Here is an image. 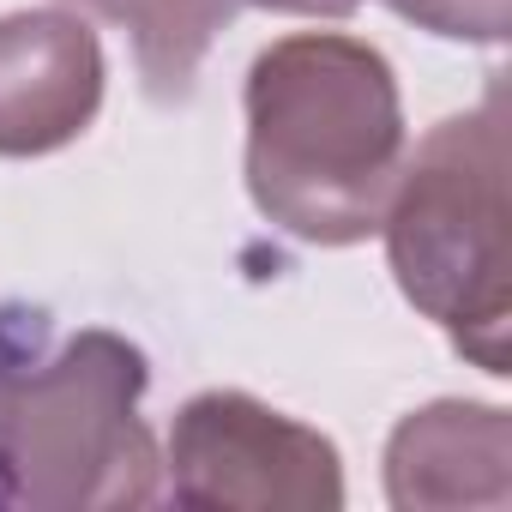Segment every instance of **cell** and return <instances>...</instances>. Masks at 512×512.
<instances>
[{
	"label": "cell",
	"mask_w": 512,
	"mask_h": 512,
	"mask_svg": "<svg viewBox=\"0 0 512 512\" xmlns=\"http://www.w3.org/2000/svg\"><path fill=\"white\" fill-rule=\"evenodd\" d=\"M151 362L121 332H55L0 308V506L115 512L163 500V452L139 416Z\"/></svg>",
	"instance_id": "7a4b0ae2"
},
{
	"label": "cell",
	"mask_w": 512,
	"mask_h": 512,
	"mask_svg": "<svg viewBox=\"0 0 512 512\" xmlns=\"http://www.w3.org/2000/svg\"><path fill=\"white\" fill-rule=\"evenodd\" d=\"M386 500L398 512H506L512 416L476 398H434L386 440Z\"/></svg>",
	"instance_id": "8992f818"
},
{
	"label": "cell",
	"mask_w": 512,
	"mask_h": 512,
	"mask_svg": "<svg viewBox=\"0 0 512 512\" xmlns=\"http://www.w3.org/2000/svg\"><path fill=\"white\" fill-rule=\"evenodd\" d=\"M386 266L404 302L434 320L452 350L506 380L512 326V205H506V85L488 79L482 103L428 127L404 157L380 217Z\"/></svg>",
	"instance_id": "3957f363"
},
{
	"label": "cell",
	"mask_w": 512,
	"mask_h": 512,
	"mask_svg": "<svg viewBox=\"0 0 512 512\" xmlns=\"http://www.w3.org/2000/svg\"><path fill=\"white\" fill-rule=\"evenodd\" d=\"M109 61L85 13L31 7L0 19V157L67 151L103 109Z\"/></svg>",
	"instance_id": "5b68a950"
},
{
	"label": "cell",
	"mask_w": 512,
	"mask_h": 512,
	"mask_svg": "<svg viewBox=\"0 0 512 512\" xmlns=\"http://www.w3.org/2000/svg\"><path fill=\"white\" fill-rule=\"evenodd\" d=\"M398 19H410L428 37L446 43H482L500 49L512 37V0H386Z\"/></svg>",
	"instance_id": "ba28073f"
},
{
	"label": "cell",
	"mask_w": 512,
	"mask_h": 512,
	"mask_svg": "<svg viewBox=\"0 0 512 512\" xmlns=\"http://www.w3.org/2000/svg\"><path fill=\"white\" fill-rule=\"evenodd\" d=\"M247 199L308 247L380 235L404 169V97L392 61L344 31H296L247 67Z\"/></svg>",
	"instance_id": "6da1fadb"
},
{
	"label": "cell",
	"mask_w": 512,
	"mask_h": 512,
	"mask_svg": "<svg viewBox=\"0 0 512 512\" xmlns=\"http://www.w3.org/2000/svg\"><path fill=\"white\" fill-rule=\"evenodd\" d=\"M241 7H260V13H296V19H350L362 0H241Z\"/></svg>",
	"instance_id": "9c48e42d"
},
{
	"label": "cell",
	"mask_w": 512,
	"mask_h": 512,
	"mask_svg": "<svg viewBox=\"0 0 512 512\" xmlns=\"http://www.w3.org/2000/svg\"><path fill=\"white\" fill-rule=\"evenodd\" d=\"M67 7L127 31L139 85L163 109L193 97L217 31H229L235 19V0H67Z\"/></svg>",
	"instance_id": "52a82bcc"
},
{
	"label": "cell",
	"mask_w": 512,
	"mask_h": 512,
	"mask_svg": "<svg viewBox=\"0 0 512 512\" xmlns=\"http://www.w3.org/2000/svg\"><path fill=\"white\" fill-rule=\"evenodd\" d=\"M163 500L193 512H338L344 458L320 428L260 404L253 392L217 386L187 398L169 422Z\"/></svg>",
	"instance_id": "277c9868"
}]
</instances>
